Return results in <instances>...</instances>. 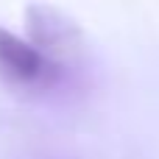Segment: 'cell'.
Listing matches in <instances>:
<instances>
[{
    "mask_svg": "<svg viewBox=\"0 0 159 159\" xmlns=\"http://www.w3.org/2000/svg\"><path fill=\"white\" fill-rule=\"evenodd\" d=\"M61 78V64L39 53L28 39L0 25V84L8 89H50Z\"/></svg>",
    "mask_w": 159,
    "mask_h": 159,
    "instance_id": "6da1fadb",
    "label": "cell"
},
{
    "mask_svg": "<svg viewBox=\"0 0 159 159\" xmlns=\"http://www.w3.org/2000/svg\"><path fill=\"white\" fill-rule=\"evenodd\" d=\"M25 39L56 64H64L84 50L81 25L50 3L25 6Z\"/></svg>",
    "mask_w": 159,
    "mask_h": 159,
    "instance_id": "7a4b0ae2",
    "label": "cell"
}]
</instances>
